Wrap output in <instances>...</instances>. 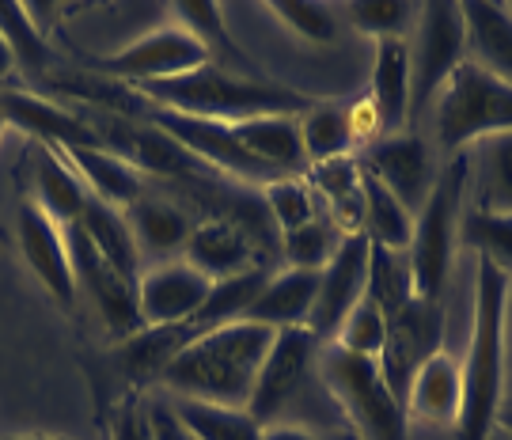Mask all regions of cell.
<instances>
[{"instance_id":"obj_1","label":"cell","mask_w":512,"mask_h":440,"mask_svg":"<svg viewBox=\"0 0 512 440\" xmlns=\"http://www.w3.org/2000/svg\"><path fill=\"white\" fill-rule=\"evenodd\" d=\"M274 334L277 330L251 323V319H236V323H224L217 330H205L164 368L160 387L183 395V399H198V403L243 406L247 410L258 368L274 346Z\"/></svg>"},{"instance_id":"obj_2","label":"cell","mask_w":512,"mask_h":440,"mask_svg":"<svg viewBox=\"0 0 512 440\" xmlns=\"http://www.w3.org/2000/svg\"><path fill=\"white\" fill-rule=\"evenodd\" d=\"M512 277L494 262L478 258L475 270V319L471 346L463 357V406H459V440H490L501 410L505 387V315H509Z\"/></svg>"},{"instance_id":"obj_3","label":"cell","mask_w":512,"mask_h":440,"mask_svg":"<svg viewBox=\"0 0 512 440\" xmlns=\"http://www.w3.org/2000/svg\"><path fill=\"white\" fill-rule=\"evenodd\" d=\"M129 92L152 103V107L205 118V122H224V126L266 118V114H304L315 103L311 95L274 84L266 76L228 73L217 65H202L198 73L160 80V84H141V88H129Z\"/></svg>"},{"instance_id":"obj_4","label":"cell","mask_w":512,"mask_h":440,"mask_svg":"<svg viewBox=\"0 0 512 440\" xmlns=\"http://www.w3.org/2000/svg\"><path fill=\"white\" fill-rule=\"evenodd\" d=\"M467 183H471V152H456L437 171V183L429 190V198L414 213V239H410L406 258H410L414 296H421V300H440L444 285H448Z\"/></svg>"},{"instance_id":"obj_5","label":"cell","mask_w":512,"mask_h":440,"mask_svg":"<svg viewBox=\"0 0 512 440\" xmlns=\"http://www.w3.org/2000/svg\"><path fill=\"white\" fill-rule=\"evenodd\" d=\"M319 372H323V384L330 387L334 403L346 410L357 440H410L406 406L387 387L380 361L330 346L319 357Z\"/></svg>"},{"instance_id":"obj_6","label":"cell","mask_w":512,"mask_h":440,"mask_svg":"<svg viewBox=\"0 0 512 440\" xmlns=\"http://www.w3.org/2000/svg\"><path fill=\"white\" fill-rule=\"evenodd\" d=\"M512 133V84L463 61L437 92V141L448 156Z\"/></svg>"},{"instance_id":"obj_7","label":"cell","mask_w":512,"mask_h":440,"mask_svg":"<svg viewBox=\"0 0 512 440\" xmlns=\"http://www.w3.org/2000/svg\"><path fill=\"white\" fill-rule=\"evenodd\" d=\"M92 65L103 69L110 80H126L129 88H141V84H160V80L198 73L202 65H209V54L186 27L160 23L156 31H145L122 50L92 57Z\"/></svg>"},{"instance_id":"obj_8","label":"cell","mask_w":512,"mask_h":440,"mask_svg":"<svg viewBox=\"0 0 512 440\" xmlns=\"http://www.w3.org/2000/svg\"><path fill=\"white\" fill-rule=\"evenodd\" d=\"M137 118H145V122H152V126H160L167 137H175L198 164L213 167V171L228 175V179H239V183H262V186H270L281 179L277 171H270L266 164H258L255 156L236 141L232 126H224V122H205V118L175 114V110L152 107V103H145V99H141Z\"/></svg>"},{"instance_id":"obj_9","label":"cell","mask_w":512,"mask_h":440,"mask_svg":"<svg viewBox=\"0 0 512 440\" xmlns=\"http://www.w3.org/2000/svg\"><path fill=\"white\" fill-rule=\"evenodd\" d=\"M467 61L463 16L452 0H429L418 8V38L410 46V114L414 103H429L448 84V76Z\"/></svg>"},{"instance_id":"obj_10","label":"cell","mask_w":512,"mask_h":440,"mask_svg":"<svg viewBox=\"0 0 512 440\" xmlns=\"http://www.w3.org/2000/svg\"><path fill=\"white\" fill-rule=\"evenodd\" d=\"M65 239H69V255H73V274H76V293L92 300L99 323L118 338V342H129L133 334L145 330V319H141V308H137V281L122 277L107 258L95 251L88 236L80 228H65Z\"/></svg>"},{"instance_id":"obj_11","label":"cell","mask_w":512,"mask_h":440,"mask_svg":"<svg viewBox=\"0 0 512 440\" xmlns=\"http://www.w3.org/2000/svg\"><path fill=\"white\" fill-rule=\"evenodd\" d=\"M315 361H319V338L308 327L277 330L274 346L258 368L255 391L247 399V414L258 425H274L277 414L293 403V395L304 387Z\"/></svg>"},{"instance_id":"obj_12","label":"cell","mask_w":512,"mask_h":440,"mask_svg":"<svg viewBox=\"0 0 512 440\" xmlns=\"http://www.w3.org/2000/svg\"><path fill=\"white\" fill-rule=\"evenodd\" d=\"M440 342H444V308H440V300H421V296H414L403 312H395L387 319L380 372H384L387 387L399 399L406 395L410 376L433 353H440Z\"/></svg>"},{"instance_id":"obj_13","label":"cell","mask_w":512,"mask_h":440,"mask_svg":"<svg viewBox=\"0 0 512 440\" xmlns=\"http://www.w3.org/2000/svg\"><path fill=\"white\" fill-rule=\"evenodd\" d=\"M368 251H372V243H368L365 232L346 236L342 247L334 251V258L319 270V293H315V308L308 315V330L319 342L334 338L342 319L365 300Z\"/></svg>"},{"instance_id":"obj_14","label":"cell","mask_w":512,"mask_h":440,"mask_svg":"<svg viewBox=\"0 0 512 440\" xmlns=\"http://www.w3.org/2000/svg\"><path fill=\"white\" fill-rule=\"evenodd\" d=\"M16 239L19 255L38 277V285L54 296L65 312H73L80 293H76V274H73V255H69V239L65 228H57L31 198L19 205L16 217Z\"/></svg>"},{"instance_id":"obj_15","label":"cell","mask_w":512,"mask_h":440,"mask_svg":"<svg viewBox=\"0 0 512 440\" xmlns=\"http://www.w3.org/2000/svg\"><path fill=\"white\" fill-rule=\"evenodd\" d=\"M357 164L365 167L372 179H380L410 213H418L433 183H437L429 145L418 133H391V137L372 141L368 148L357 152Z\"/></svg>"},{"instance_id":"obj_16","label":"cell","mask_w":512,"mask_h":440,"mask_svg":"<svg viewBox=\"0 0 512 440\" xmlns=\"http://www.w3.org/2000/svg\"><path fill=\"white\" fill-rule=\"evenodd\" d=\"M209 289L213 281L202 270H194L186 258H171V262H156L141 270L137 308H141L145 327H179L202 312Z\"/></svg>"},{"instance_id":"obj_17","label":"cell","mask_w":512,"mask_h":440,"mask_svg":"<svg viewBox=\"0 0 512 440\" xmlns=\"http://www.w3.org/2000/svg\"><path fill=\"white\" fill-rule=\"evenodd\" d=\"M99 145L114 152L118 160L137 167L141 175H186V171H202V164L186 152L175 137H167L160 126H152L145 118H107L103 126H95Z\"/></svg>"},{"instance_id":"obj_18","label":"cell","mask_w":512,"mask_h":440,"mask_svg":"<svg viewBox=\"0 0 512 440\" xmlns=\"http://www.w3.org/2000/svg\"><path fill=\"white\" fill-rule=\"evenodd\" d=\"M0 114H4L8 126H16L27 137H35L38 145H50V148L99 145V133H95L92 122L76 118V114L61 110L57 103H50V99H42L35 92L4 88L0 92Z\"/></svg>"},{"instance_id":"obj_19","label":"cell","mask_w":512,"mask_h":440,"mask_svg":"<svg viewBox=\"0 0 512 440\" xmlns=\"http://www.w3.org/2000/svg\"><path fill=\"white\" fill-rule=\"evenodd\" d=\"M459 16L467 38V61L512 84V8L494 0H463Z\"/></svg>"},{"instance_id":"obj_20","label":"cell","mask_w":512,"mask_h":440,"mask_svg":"<svg viewBox=\"0 0 512 440\" xmlns=\"http://www.w3.org/2000/svg\"><path fill=\"white\" fill-rule=\"evenodd\" d=\"M406 418H418L429 425H456L463 406V368L444 349L433 353L425 365L410 376L403 395Z\"/></svg>"},{"instance_id":"obj_21","label":"cell","mask_w":512,"mask_h":440,"mask_svg":"<svg viewBox=\"0 0 512 440\" xmlns=\"http://www.w3.org/2000/svg\"><path fill=\"white\" fill-rule=\"evenodd\" d=\"M232 133L258 164L277 171L281 179H304L308 175L311 164L304 156V141H300V114H266V118L236 122Z\"/></svg>"},{"instance_id":"obj_22","label":"cell","mask_w":512,"mask_h":440,"mask_svg":"<svg viewBox=\"0 0 512 440\" xmlns=\"http://www.w3.org/2000/svg\"><path fill=\"white\" fill-rule=\"evenodd\" d=\"M57 152L76 171V179L84 183V190L92 198H99V202H107L126 213L129 205L145 198V175L137 167H129L126 160H118L103 145H76V148H57Z\"/></svg>"},{"instance_id":"obj_23","label":"cell","mask_w":512,"mask_h":440,"mask_svg":"<svg viewBox=\"0 0 512 440\" xmlns=\"http://www.w3.org/2000/svg\"><path fill=\"white\" fill-rule=\"evenodd\" d=\"M368 99H372V107L380 114L384 137L399 133L410 122V42L403 35L376 38Z\"/></svg>"},{"instance_id":"obj_24","label":"cell","mask_w":512,"mask_h":440,"mask_svg":"<svg viewBox=\"0 0 512 440\" xmlns=\"http://www.w3.org/2000/svg\"><path fill=\"white\" fill-rule=\"evenodd\" d=\"M183 258L194 270H202L209 281H224V277H236V274H243V270L258 266L247 232L224 217L194 224V232L186 239Z\"/></svg>"},{"instance_id":"obj_25","label":"cell","mask_w":512,"mask_h":440,"mask_svg":"<svg viewBox=\"0 0 512 440\" xmlns=\"http://www.w3.org/2000/svg\"><path fill=\"white\" fill-rule=\"evenodd\" d=\"M31 179H35V198L31 202L54 220L57 228H73L80 220V209L88 202V190L76 179V171L65 164V156L50 145L31 148Z\"/></svg>"},{"instance_id":"obj_26","label":"cell","mask_w":512,"mask_h":440,"mask_svg":"<svg viewBox=\"0 0 512 440\" xmlns=\"http://www.w3.org/2000/svg\"><path fill=\"white\" fill-rule=\"evenodd\" d=\"M315 293H319V270H285V274L266 281V289L258 293V300L247 308L243 319L262 323L270 330L308 327Z\"/></svg>"},{"instance_id":"obj_27","label":"cell","mask_w":512,"mask_h":440,"mask_svg":"<svg viewBox=\"0 0 512 440\" xmlns=\"http://www.w3.org/2000/svg\"><path fill=\"white\" fill-rule=\"evenodd\" d=\"M76 228L88 236V243H92L99 255L107 258L118 274L129 277V281H137V277H141L145 258H141V247H137L133 228H129V220H126L122 209H114V205L99 202V198L88 194V202H84V209H80Z\"/></svg>"},{"instance_id":"obj_28","label":"cell","mask_w":512,"mask_h":440,"mask_svg":"<svg viewBox=\"0 0 512 440\" xmlns=\"http://www.w3.org/2000/svg\"><path fill=\"white\" fill-rule=\"evenodd\" d=\"M126 220L129 228H133L137 247H141V258L152 255L160 258V262H171L175 255L183 258L186 239L194 232V224L186 220V213L179 205L164 202V198H148V194L141 202L129 205Z\"/></svg>"},{"instance_id":"obj_29","label":"cell","mask_w":512,"mask_h":440,"mask_svg":"<svg viewBox=\"0 0 512 440\" xmlns=\"http://www.w3.org/2000/svg\"><path fill=\"white\" fill-rule=\"evenodd\" d=\"M308 186L315 190V198L327 202V217L338 224L342 236H357L361 232V164L357 156H342V160H327V164L308 167Z\"/></svg>"},{"instance_id":"obj_30","label":"cell","mask_w":512,"mask_h":440,"mask_svg":"<svg viewBox=\"0 0 512 440\" xmlns=\"http://www.w3.org/2000/svg\"><path fill=\"white\" fill-rule=\"evenodd\" d=\"M198 338V330L190 323L179 327H145L141 334H133L129 342H122V372L133 384H160L164 368L183 353L190 342Z\"/></svg>"},{"instance_id":"obj_31","label":"cell","mask_w":512,"mask_h":440,"mask_svg":"<svg viewBox=\"0 0 512 440\" xmlns=\"http://www.w3.org/2000/svg\"><path fill=\"white\" fill-rule=\"evenodd\" d=\"M171 16H175L179 27H186L190 35L202 42L205 54H209V65L228 69V73L262 76L255 61L236 46L232 31L224 27V8L220 4H171Z\"/></svg>"},{"instance_id":"obj_32","label":"cell","mask_w":512,"mask_h":440,"mask_svg":"<svg viewBox=\"0 0 512 440\" xmlns=\"http://www.w3.org/2000/svg\"><path fill=\"white\" fill-rule=\"evenodd\" d=\"M361 232L368 236V243L387 247V251H410V239H414V213L406 209L380 179H372L365 167H361Z\"/></svg>"},{"instance_id":"obj_33","label":"cell","mask_w":512,"mask_h":440,"mask_svg":"<svg viewBox=\"0 0 512 440\" xmlns=\"http://www.w3.org/2000/svg\"><path fill=\"white\" fill-rule=\"evenodd\" d=\"M478 167V213L512 217V133H497L478 141V156H471V171Z\"/></svg>"},{"instance_id":"obj_34","label":"cell","mask_w":512,"mask_h":440,"mask_svg":"<svg viewBox=\"0 0 512 440\" xmlns=\"http://www.w3.org/2000/svg\"><path fill=\"white\" fill-rule=\"evenodd\" d=\"M300 141H304V156L308 164H327V160H342L353 156V126H349V110L338 103H311L300 114Z\"/></svg>"},{"instance_id":"obj_35","label":"cell","mask_w":512,"mask_h":440,"mask_svg":"<svg viewBox=\"0 0 512 440\" xmlns=\"http://www.w3.org/2000/svg\"><path fill=\"white\" fill-rule=\"evenodd\" d=\"M266 281H270V270H266V266H251V270H243V274H236V277L213 281L202 312L190 319V327L198 330V334H205V330H217V327H224V323L243 319L247 308L258 300V293L266 289Z\"/></svg>"},{"instance_id":"obj_36","label":"cell","mask_w":512,"mask_h":440,"mask_svg":"<svg viewBox=\"0 0 512 440\" xmlns=\"http://www.w3.org/2000/svg\"><path fill=\"white\" fill-rule=\"evenodd\" d=\"M179 422H183L186 437L194 440H262L266 425H258L243 406H217L198 403V399H183L175 406Z\"/></svg>"},{"instance_id":"obj_37","label":"cell","mask_w":512,"mask_h":440,"mask_svg":"<svg viewBox=\"0 0 512 440\" xmlns=\"http://www.w3.org/2000/svg\"><path fill=\"white\" fill-rule=\"evenodd\" d=\"M0 35L8 42V50L16 57V69L27 80H42L54 69L61 57L54 54V46L42 38V31L35 27V19L27 8L19 4H0Z\"/></svg>"},{"instance_id":"obj_38","label":"cell","mask_w":512,"mask_h":440,"mask_svg":"<svg viewBox=\"0 0 512 440\" xmlns=\"http://www.w3.org/2000/svg\"><path fill=\"white\" fill-rule=\"evenodd\" d=\"M365 296L391 319L395 312H403L414 300V281H410V258L403 251H387L376 247L368 251V289Z\"/></svg>"},{"instance_id":"obj_39","label":"cell","mask_w":512,"mask_h":440,"mask_svg":"<svg viewBox=\"0 0 512 440\" xmlns=\"http://www.w3.org/2000/svg\"><path fill=\"white\" fill-rule=\"evenodd\" d=\"M342 232H338V224L327 217V213H319L315 220H308L304 228H296V232H285L281 243H285V258H289V270H323L334 251L342 247Z\"/></svg>"},{"instance_id":"obj_40","label":"cell","mask_w":512,"mask_h":440,"mask_svg":"<svg viewBox=\"0 0 512 440\" xmlns=\"http://www.w3.org/2000/svg\"><path fill=\"white\" fill-rule=\"evenodd\" d=\"M459 239L467 247H475L478 258L494 262L501 274L512 277V217L497 213H463L459 220Z\"/></svg>"},{"instance_id":"obj_41","label":"cell","mask_w":512,"mask_h":440,"mask_svg":"<svg viewBox=\"0 0 512 440\" xmlns=\"http://www.w3.org/2000/svg\"><path fill=\"white\" fill-rule=\"evenodd\" d=\"M266 8L296 38L315 42V46H330L338 38V27H342V12L330 8V4H315V0H270Z\"/></svg>"},{"instance_id":"obj_42","label":"cell","mask_w":512,"mask_h":440,"mask_svg":"<svg viewBox=\"0 0 512 440\" xmlns=\"http://www.w3.org/2000/svg\"><path fill=\"white\" fill-rule=\"evenodd\" d=\"M384 338H387V315L365 296V300L342 319V327H338V334H334V346H342L346 353H357V357L380 361Z\"/></svg>"},{"instance_id":"obj_43","label":"cell","mask_w":512,"mask_h":440,"mask_svg":"<svg viewBox=\"0 0 512 440\" xmlns=\"http://www.w3.org/2000/svg\"><path fill=\"white\" fill-rule=\"evenodd\" d=\"M266 205H270V217L277 220L281 236L304 228L308 220L319 217V198L308 186V179H277L266 186Z\"/></svg>"},{"instance_id":"obj_44","label":"cell","mask_w":512,"mask_h":440,"mask_svg":"<svg viewBox=\"0 0 512 440\" xmlns=\"http://www.w3.org/2000/svg\"><path fill=\"white\" fill-rule=\"evenodd\" d=\"M346 23H353L357 31H365L372 38H395L406 31V23L418 16L406 0H353L338 8Z\"/></svg>"},{"instance_id":"obj_45","label":"cell","mask_w":512,"mask_h":440,"mask_svg":"<svg viewBox=\"0 0 512 440\" xmlns=\"http://www.w3.org/2000/svg\"><path fill=\"white\" fill-rule=\"evenodd\" d=\"M107 440H152L148 433V414L137 391H129L126 399H118V406L110 410V422H107Z\"/></svg>"},{"instance_id":"obj_46","label":"cell","mask_w":512,"mask_h":440,"mask_svg":"<svg viewBox=\"0 0 512 440\" xmlns=\"http://www.w3.org/2000/svg\"><path fill=\"white\" fill-rule=\"evenodd\" d=\"M145 414H148V433H152V440H186L183 422H179V414L171 406L152 403Z\"/></svg>"},{"instance_id":"obj_47","label":"cell","mask_w":512,"mask_h":440,"mask_svg":"<svg viewBox=\"0 0 512 440\" xmlns=\"http://www.w3.org/2000/svg\"><path fill=\"white\" fill-rule=\"evenodd\" d=\"M262 440H327L311 429H300V425H266Z\"/></svg>"},{"instance_id":"obj_48","label":"cell","mask_w":512,"mask_h":440,"mask_svg":"<svg viewBox=\"0 0 512 440\" xmlns=\"http://www.w3.org/2000/svg\"><path fill=\"white\" fill-rule=\"evenodd\" d=\"M12 73H16V57H12L8 42H4V35H0V92H4V84H8V76Z\"/></svg>"},{"instance_id":"obj_49","label":"cell","mask_w":512,"mask_h":440,"mask_svg":"<svg viewBox=\"0 0 512 440\" xmlns=\"http://www.w3.org/2000/svg\"><path fill=\"white\" fill-rule=\"evenodd\" d=\"M497 429L512 437V403H501V410H497Z\"/></svg>"},{"instance_id":"obj_50","label":"cell","mask_w":512,"mask_h":440,"mask_svg":"<svg viewBox=\"0 0 512 440\" xmlns=\"http://www.w3.org/2000/svg\"><path fill=\"white\" fill-rule=\"evenodd\" d=\"M4 440H65V437H42V433H31V437H4Z\"/></svg>"},{"instance_id":"obj_51","label":"cell","mask_w":512,"mask_h":440,"mask_svg":"<svg viewBox=\"0 0 512 440\" xmlns=\"http://www.w3.org/2000/svg\"><path fill=\"white\" fill-rule=\"evenodd\" d=\"M490 440H512L509 433H501V429H494V433H490Z\"/></svg>"},{"instance_id":"obj_52","label":"cell","mask_w":512,"mask_h":440,"mask_svg":"<svg viewBox=\"0 0 512 440\" xmlns=\"http://www.w3.org/2000/svg\"><path fill=\"white\" fill-rule=\"evenodd\" d=\"M4 129H8V122H4V114H0V137H4Z\"/></svg>"}]
</instances>
